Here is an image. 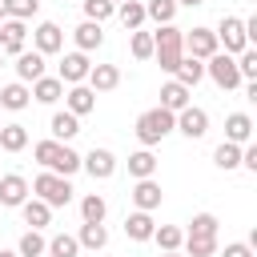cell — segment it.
Wrapping results in <instances>:
<instances>
[{"instance_id": "obj_1", "label": "cell", "mask_w": 257, "mask_h": 257, "mask_svg": "<svg viewBox=\"0 0 257 257\" xmlns=\"http://www.w3.org/2000/svg\"><path fill=\"white\" fill-rule=\"evenodd\" d=\"M32 157H36V165H44V173H56V177H72L76 169H80V153L76 149H68V145H60V141H36L32 145Z\"/></svg>"}, {"instance_id": "obj_2", "label": "cell", "mask_w": 257, "mask_h": 257, "mask_svg": "<svg viewBox=\"0 0 257 257\" xmlns=\"http://www.w3.org/2000/svg\"><path fill=\"white\" fill-rule=\"evenodd\" d=\"M133 133H137V141H141L145 149H153V145H161V141L173 133V112H165V108L157 104V108H149V112L137 116V128H133Z\"/></svg>"}, {"instance_id": "obj_3", "label": "cell", "mask_w": 257, "mask_h": 257, "mask_svg": "<svg viewBox=\"0 0 257 257\" xmlns=\"http://www.w3.org/2000/svg\"><path fill=\"white\" fill-rule=\"evenodd\" d=\"M32 193H36V201H44L48 209H60V205L72 201V185H68V177H56V173H40V177L32 181Z\"/></svg>"}, {"instance_id": "obj_4", "label": "cell", "mask_w": 257, "mask_h": 257, "mask_svg": "<svg viewBox=\"0 0 257 257\" xmlns=\"http://www.w3.org/2000/svg\"><path fill=\"white\" fill-rule=\"evenodd\" d=\"M205 72L213 76V84L217 88H225V92H233V88H241L245 80H241V72H237V60L229 56V52H213L209 60H205Z\"/></svg>"}, {"instance_id": "obj_5", "label": "cell", "mask_w": 257, "mask_h": 257, "mask_svg": "<svg viewBox=\"0 0 257 257\" xmlns=\"http://www.w3.org/2000/svg\"><path fill=\"white\" fill-rule=\"evenodd\" d=\"M213 36H217V44H225V52H229V56H237V52H245V48H249L241 16H221V24L213 28Z\"/></svg>"}, {"instance_id": "obj_6", "label": "cell", "mask_w": 257, "mask_h": 257, "mask_svg": "<svg viewBox=\"0 0 257 257\" xmlns=\"http://www.w3.org/2000/svg\"><path fill=\"white\" fill-rule=\"evenodd\" d=\"M173 128H177L181 137H189V141H201V137L209 133V112L197 108V104H185V108L173 116Z\"/></svg>"}, {"instance_id": "obj_7", "label": "cell", "mask_w": 257, "mask_h": 257, "mask_svg": "<svg viewBox=\"0 0 257 257\" xmlns=\"http://www.w3.org/2000/svg\"><path fill=\"white\" fill-rule=\"evenodd\" d=\"M213 52H221V44H217V36H213V28H193V32H185V56H193V60H209Z\"/></svg>"}, {"instance_id": "obj_8", "label": "cell", "mask_w": 257, "mask_h": 257, "mask_svg": "<svg viewBox=\"0 0 257 257\" xmlns=\"http://www.w3.org/2000/svg\"><path fill=\"white\" fill-rule=\"evenodd\" d=\"M24 44H28V28H24V20H0V52L4 56H20L24 52Z\"/></svg>"}, {"instance_id": "obj_9", "label": "cell", "mask_w": 257, "mask_h": 257, "mask_svg": "<svg viewBox=\"0 0 257 257\" xmlns=\"http://www.w3.org/2000/svg\"><path fill=\"white\" fill-rule=\"evenodd\" d=\"M32 44H36V52H40V56L60 52V48H64V32H60V24H56V20H40V24H36V32H32Z\"/></svg>"}, {"instance_id": "obj_10", "label": "cell", "mask_w": 257, "mask_h": 257, "mask_svg": "<svg viewBox=\"0 0 257 257\" xmlns=\"http://www.w3.org/2000/svg\"><path fill=\"white\" fill-rule=\"evenodd\" d=\"M88 68H92V64H88V56H84V52H64L56 80H60V84H68V88H72V84H84V80H88Z\"/></svg>"}, {"instance_id": "obj_11", "label": "cell", "mask_w": 257, "mask_h": 257, "mask_svg": "<svg viewBox=\"0 0 257 257\" xmlns=\"http://www.w3.org/2000/svg\"><path fill=\"white\" fill-rule=\"evenodd\" d=\"M80 169H84L92 181H108V177L116 173V157H112L108 149H92V153L80 157Z\"/></svg>"}, {"instance_id": "obj_12", "label": "cell", "mask_w": 257, "mask_h": 257, "mask_svg": "<svg viewBox=\"0 0 257 257\" xmlns=\"http://www.w3.org/2000/svg\"><path fill=\"white\" fill-rule=\"evenodd\" d=\"M24 201H28V181H24L20 173H4V177H0V205L20 209Z\"/></svg>"}, {"instance_id": "obj_13", "label": "cell", "mask_w": 257, "mask_h": 257, "mask_svg": "<svg viewBox=\"0 0 257 257\" xmlns=\"http://www.w3.org/2000/svg\"><path fill=\"white\" fill-rule=\"evenodd\" d=\"M64 108H68L72 116H88V112L96 108V92H92L88 84H72V88L64 92Z\"/></svg>"}, {"instance_id": "obj_14", "label": "cell", "mask_w": 257, "mask_h": 257, "mask_svg": "<svg viewBox=\"0 0 257 257\" xmlns=\"http://www.w3.org/2000/svg\"><path fill=\"white\" fill-rule=\"evenodd\" d=\"M225 141L229 145H249L253 141V116L249 112H229L225 116Z\"/></svg>"}, {"instance_id": "obj_15", "label": "cell", "mask_w": 257, "mask_h": 257, "mask_svg": "<svg viewBox=\"0 0 257 257\" xmlns=\"http://www.w3.org/2000/svg\"><path fill=\"white\" fill-rule=\"evenodd\" d=\"M128 197H133V205H137L141 213H153V209H161V197H165V193H161V185L149 177V181H137Z\"/></svg>"}, {"instance_id": "obj_16", "label": "cell", "mask_w": 257, "mask_h": 257, "mask_svg": "<svg viewBox=\"0 0 257 257\" xmlns=\"http://www.w3.org/2000/svg\"><path fill=\"white\" fill-rule=\"evenodd\" d=\"M72 40H76V52H92V48H100L104 44V28L100 24H92V20H80L76 28H72Z\"/></svg>"}, {"instance_id": "obj_17", "label": "cell", "mask_w": 257, "mask_h": 257, "mask_svg": "<svg viewBox=\"0 0 257 257\" xmlns=\"http://www.w3.org/2000/svg\"><path fill=\"white\" fill-rule=\"evenodd\" d=\"M40 76H44V56H40L36 48H32V52L24 48V52L16 56V80H20V84H32V80H40Z\"/></svg>"}, {"instance_id": "obj_18", "label": "cell", "mask_w": 257, "mask_h": 257, "mask_svg": "<svg viewBox=\"0 0 257 257\" xmlns=\"http://www.w3.org/2000/svg\"><path fill=\"white\" fill-rule=\"evenodd\" d=\"M84 84H88L92 92H112V88L120 84V68H116V64H92Z\"/></svg>"}, {"instance_id": "obj_19", "label": "cell", "mask_w": 257, "mask_h": 257, "mask_svg": "<svg viewBox=\"0 0 257 257\" xmlns=\"http://www.w3.org/2000/svg\"><path fill=\"white\" fill-rule=\"evenodd\" d=\"M48 133H52V141L68 145V141L80 133V116H72L68 108H64V112H52V120H48Z\"/></svg>"}, {"instance_id": "obj_20", "label": "cell", "mask_w": 257, "mask_h": 257, "mask_svg": "<svg viewBox=\"0 0 257 257\" xmlns=\"http://www.w3.org/2000/svg\"><path fill=\"white\" fill-rule=\"evenodd\" d=\"M153 229H157V221H153V213H128L124 217V237H133V241H153Z\"/></svg>"}, {"instance_id": "obj_21", "label": "cell", "mask_w": 257, "mask_h": 257, "mask_svg": "<svg viewBox=\"0 0 257 257\" xmlns=\"http://www.w3.org/2000/svg\"><path fill=\"white\" fill-rule=\"evenodd\" d=\"M185 104H193V100H189V88H185V84H177V80L161 84V108H165V112H173V116H177V112H181Z\"/></svg>"}, {"instance_id": "obj_22", "label": "cell", "mask_w": 257, "mask_h": 257, "mask_svg": "<svg viewBox=\"0 0 257 257\" xmlns=\"http://www.w3.org/2000/svg\"><path fill=\"white\" fill-rule=\"evenodd\" d=\"M28 100H32V92H28V84H20V80H12V84L0 88V108H8V112L28 108Z\"/></svg>"}, {"instance_id": "obj_23", "label": "cell", "mask_w": 257, "mask_h": 257, "mask_svg": "<svg viewBox=\"0 0 257 257\" xmlns=\"http://www.w3.org/2000/svg\"><path fill=\"white\" fill-rule=\"evenodd\" d=\"M32 100H40V104H56L60 96H64V84L56 80V76H40V80H32Z\"/></svg>"}, {"instance_id": "obj_24", "label": "cell", "mask_w": 257, "mask_h": 257, "mask_svg": "<svg viewBox=\"0 0 257 257\" xmlns=\"http://www.w3.org/2000/svg\"><path fill=\"white\" fill-rule=\"evenodd\" d=\"M153 173H157V157H153V149H141V153L128 157V177H133V181H149Z\"/></svg>"}, {"instance_id": "obj_25", "label": "cell", "mask_w": 257, "mask_h": 257, "mask_svg": "<svg viewBox=\"0 0 257 257\" xmlns=\"http://www.w3.org/2000/svg\"><path fill=\"white\" fill-rule=\"evenodd\" d=\"M104 213H108V201H104L100 193L80 197V217H84V225H104Z\"/></svg>"}, {"instance_id": "obj_26", "label": "cell", "mask_w": 257, "mask_h": 257, "mask_svg": "<svg viewBox=\"0 0 257 257\" xmlns=\"http://www.w3.org/2000/svg\"><path fill=\"white\" fill-rule=\"evenodd\" d=\"M20 217H24V225H28V229H44V225L52 221V209H48L44 201H36V197H32V201H24V205H20Z\"/></svg>"}, {"instance_id": "obj_27", "label": "cell", "mask_w": 257, "mask_h": 257, "mask_svg": "<svg viewBox=\"0 0 257 257\" xmlns=\"http://www.w3.org/2000/svg\"><path fill=\"white\" fill-rule=\"evenodd\" d=\"M116 20H120L128 32H141V24H145V4H141V0H124V4H116Z\"/></svg>"}, {"instance_id": "obj_28", "label": "cell", "mask_w": 257, "mask_h": 257, "mask_svg": "<svg viewBox=\"0 0 257 257\" xmlns=\"http://www.w3.org/2000/svg\"><path fill=\"white\" fill-rule=\"evenodd\" d=\"M201 76H205V64H201V60H193V56H181V60H177V72H173V80H177V84L193 88Z\"/></svg>"}, {"instance_id": "obj_29", "label": "cell", "mask_w": 257, "mask_h": 257, "mask_svg": "<svg viewBox=\"0 0 257 257\" xmlns=\"http://www.w3.org/2000/svg\"><path fill=\"white\" fill-rule=\"evenodd\" d=\"M153 241L161 245V253H181L185 229H177V225H157V229H153Z\"/></svg>"}, {"instance_id": "obj_30", "label": "cell", "mask_w": 257, "mask_h": 257, "mask_svg": "<svg viewBox=\"0 0 257 257\" xmlns=\"http://www.w3.org/2000/svg\"><path fill=\"white\" fill-rule=\"evenodd\" d=\"M0 149H4V153L28 149V128H24V124H0Z\"/></svg>"}, {"instance_id": "obj_31", "label": "cell", "mask_w": 257, "mask_h": 257, "mask_svg": "<svg viewBox=\"0 0 257 257\" xmlns=\"http://www.w3.org/2000/svg\"><path fill=\"white\" fill-rule=\"evenodd\" d=\"M213 165H217V169H225V173L241 169V145H229V141H221V145L213 149Z\"/></svg>"}, {"instance_id": "obj_32", "label": "cell", "mask_w": 257, "mask_h": 257, "mask_svg": "<svg viewBox=\"0 0 257 257\" xmlns=\"http://www.w3.org/2000/svg\"><path fill=\"white\" fill-rule=\"evenodd\" d=\"M173 16H177V4L173 0H145V20H153L157 28L161 24H173Z\"/></svg>"}, {"instance_id": "obj_33", "label": "cell", "mask_w": 257, "mask_h": 257, "mask_svg": "<svg viewBox=\"0 0 257 257\" xmlns=\"http://www.w3.org/2000/svg\"><path fill=\"white\" fill-rule=\"evenodd\" d=\"M76 245H80V249H104V245H108V229H104V225H80Z\"/></svg>"}, {"instance_id": "obj_34", "label": "cell", "mask_w": 257, "mask_h": 257, "mask_svg": "<svg viewBox=\"0 0 257 257\" xmlns=\"http://www.w3.org/2000/svg\"><path fill=\"white\" fill-rule=\"evenodd\" d=\"M76 253H80V245H76L72 233H56V237H48L44 257H76Z\"/></svg>"}, {"instance_id": "obj_35", "label": "cell", "mask_w": 257, "mask_h": 257, "mask_svg": "<svg viewBox=\"0 0 257 257\" xmlns=\"http://www.w3.org/2000/svg\"><path fill=\"white\" fill-rule=\"evenodd\" d=\"M44 249H48V241L40 237V229H28L16 245V257H44Z\"/></svg>"}, {"instance_id": "obj_36", "label": "cell", "mask_w": 257, "mask_h": 257, "mask_svg": "<svg viewBox=\"0 0 257 257\" xmlns=\"http://www.w3.org/2000/svg\"><path fill=\"white\" fill-rule=\"evenodd\" d=\"M80 8H84V20H92V24H104L108 16H116L112 0H80Z\"/></svg>"}, {"instance_id": "obj_37", "label": "cell", "mask_w": 257, "mask_h": 257, "mask_svg": "<svg viewBox=\"0 0 257 257\" xmlns=\"http://www.w3.org/2000/svg\"><path fill=\"white\" fill-rule=\"evenodd\" d=\"M181 249H185V257H213L217 253V237H185Z\"/></svg>"}, {"instance_id": "obj_38", "label": "cell", "mask_w": 257, "mask_h": 257, "mask_svg": "<svg viewBox=\"0 0 257 257\" xmlns=\"http://www.w3.org/2000/svg\"><path fill=\"white\" fill-rule=\"evenodd\" d=\"M185 237H217V217L213 213H197L189 221V233Z\"/></svg>"}, {"instance_id": "obj_39", "label": "cell", "mask_w": 257, "mask_h": 257, "mask_svg": "<svg viewBox=\"0 0 257 257\" xmlns=\"http://www.w3.org/2000/svg\"><path fill=\"white\" fill-rule=\"evenodd\" d=\"M40 12V0H8V20H32Z\"/></svg>"}, {"instance_id": "obj_40", "label": "cell", "mask_w": 257, "mask_h": 257, "mask_svg": "<svg viewBox=\"0 0 257 257\" xmlns=\"http://www.w3.org/2000/svg\"><path fill=\"white\" fill-rule=\"evenodd\" d=\"M233 60H237V72H241V80H245V84H249V80H257V52H253V48L237 52Z\"/></svg>"}, {"instance_id": "obj_41", "label": "cell", "mask_w": 257, "mask_h": 257, "mask_svg": "<svg viewBox=\"0 0 257 257\" xmlns=\"http://www.w3.org/2000/svg\"><path fill=\"white\" fill-rule=\"evenodd\" d=\"M128 48H133L137 60H153V32H133Z\"/></svg>"}, {"instance_id": "obj_42", "label": "cell", "mask_w": 257, "mask_h": 257, "mask_svg": "<svg viewBox=\"0 0 257 257\" xmlns=\"http://www.w3.org/2000/svg\"><path fill=\"white\" fill-rule=\"evenodd\" d=\"M241 165H245L249 173H257V145H253V141L241 145Z\"/></svg>"}, {"instance_id": "obj_43", "label": "cell", "mask_w": 257, "mask_h": 257, "mask_svg": "<svg viewBox=\"0 0 257 257\" xmlns=\"http://www.w3.org/2000/svg\"><path fill=\"white\" fill-rule=\"evenodd\" d=\"M221 257H253V249H249V245H245V241H229V245H225V253H221Z\"/></svg>"}, {"instance_id": "obj_44", "label": "cell", "mask_w": 257, "mask_h": 257, "mask_svg": "<svg viewBox=\"0 0 257 257\" xmlns=\"http://www.w3.org/2000/svg\"><path fill=\"white\" fill-rule=\"evenodd\" d=\"M173 4H181V8H201L205 0H173Z\"/></svg>"}, {"instance_id": "obj_45", "label": "cell", "mask_w": 257, "mask_h": 257, "mask_svg": "<svg viewBox=\"0 0 257 257\" xmlns=\"http://www.w3.org/2000/svg\"><path fill=\"white\" fill-rule=\"evenodd\" d=\"M4 16H8V0H0V20H4Z\"/></svg>"}, {"instance_id": "obj_46", "label": "cell", "mask_w": 257, "mask_h": 257, "mask_svg": "<svg viewBox=\"0 0 257 257\" xmlns=\"http://www.w3.org/2000/svg\"><path fill=\"white\" fill-rule=\"evenodd\" d=\"M0 257H16V253H12V249H0Z\"/></svg>"}, {"instance_id": "obj_47", "label": "cell", "mask_w": 257, "mask_h": 257, "mask_svg": "<svg viewBox=\"0 0 257 257\" xmlns=\"http://www.w3.org/2000/svg\"><path fill=\"white\" fill-rule=\"evenodd\" d=\"M161 257H185V253H161Z\"/></svg>"}, {"instance_id": "obj_48", "label": "cell", "mask_w": 257, "mask_h": 257, "mask_svg": "<svg viewBox=\"0 0 257 257\" xmlns=\"http://www.w3.org/2000/svg\"><path fill=\"white\" fill-rule=\"evenodd\" d=\"M0 68H4V52H0Z\"/></svg>"}, {"instance_id": "obj_49", "label": "cell", "mask_w": 257, "mask_h": 257, "mask_svg": "<svg viewBox=\"0 0 257 257\" xmlns=\"http://www.w3.org/2000/svg\"><path fill=\"white\" fill-rule=\"evenodd\" d=\"M112 4H124V0H112Z\"/></svg>"}]
</instances>
